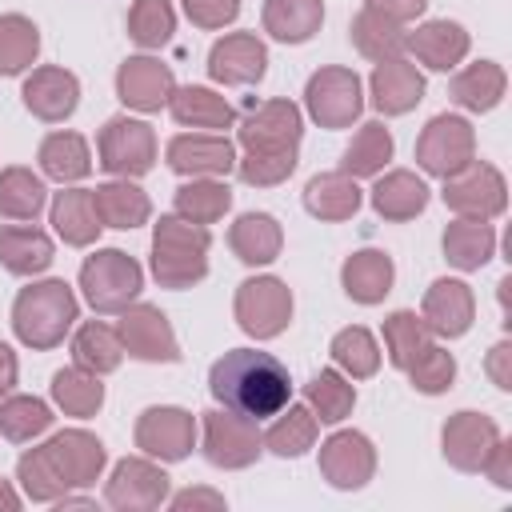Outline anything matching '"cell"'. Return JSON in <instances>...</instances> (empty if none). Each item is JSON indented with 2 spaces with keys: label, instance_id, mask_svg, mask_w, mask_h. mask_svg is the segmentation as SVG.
Returning <instances> with one entry per match:
<instances>
[{
  "label": "cell",
  "instance_id": "cell-1",
  "mask_svg": "<svg viewBox=\"0 0 512 512\" xmlns=\"http://www.w3.org/2000/svg\"><path fill=\"white\" fill-rule=\"evenodd\" d=\"M208 392L224 408H232V412H240V416L260 424V420L276 416L292 400V376L272 352L232 348L212 364Z\"/></svg>",
  "mask_w": 512,
  "mask_h": 512
},
{
  "label": "cell",
  "instance_id": "cell-2",
  "mask_svg": "<svg viewBox=\"0 0 512 512\" xmlns=\"http://www.w3.org/2000/svg\"><path fill=\"white\" fill-rule=\"evenodd\" d=\"M208 248L212 236L204 224H192L176 212L152 224V276L160 288H192L208 276Z\"/></svg>",
  "mask_w": 512,
  "mask_h": 512
},
{
  "label": "cell",
  "instance_id": "cell-3",
  "mask_svg": "<svg viewBox=\"0 0 512 512\" xmlns=\"http://www.w3.org/2000/svg\"><path fill=\"white\" fill-rule=\"evenodd\" d=\"M76 316H80V304L64 280H36L20 288L12 300V332L32 352L56 348L76 324Z\"/></svg>",
  "mask_w": 512,
  "mask_h": 512
},
{
  "label": "cell",
  "instance_id": "cell-4",
  "mask_svg": "<svg viewBox=\"0 0 512 512\" xmlns=\"http://www.w3.org/2000/svg\"><path fill=\"white\" fill-rule=\"evenodd\" d=\"M80 288H84V300L100 316H112V312H124L140 296L144 268L124 248H96L80 264Z\"/></svg>",
  "mask_w": 512,
  "mask_h": 512
},
{
  "label": "cell",
  "instance_id": "cell-5",
  "mask_svg": "<svg viewBox=\"0 0 512 512\" xmlns=\"http://www.w3.org/2000/svg\"><path fill=\"white\" fill-rule=\"evenodd\" d=\"M200 448L212 468L236 472V468H248L260 460L264 432L256 428V420H248L232 408H212V412H200Z\"/></svg>",
  "mask_w": 512,
  "mask_h": 512
},
{
  "label": "cell",
  "instance_id": "cell-6",
  "mask_svg": "<svg viewBox=\"0 0 512 512\" xmlns=\"http://www.w3.org/2000/svg\"><path fill=\"white\" fill-rule=\"evenodd\" d=\"M476 160V132L464 116H452V112H440L424 124V132L416 136V164L428 172V176H456L464 172L468 164Z\"/></svg>",
  "mask_w": 512,
  "mask_h": 512
},
{
  "label": "cell",
  "instance_id": "cell-7",
  "mask_svg": "<svg viewBox=\"0 0 512 512\" xmlns=\"http://www.w3.org/2000/svg\"><path fill=\"white\" fill-rule=\"evenodd\" d=\"M96 156H100L96 164L112 176H124V180L148 176L156 168V132L144 120L112 116L96 136Z\"/></svg>",
  "mask_w": 512,
  "mask_h": 512
},
{
  "label": "cell",
  "instance_id": "cell-8",
  "mask_svg": "<svg viewBox=\"0 0 512 512\" xmlns=\"http://www.w3.org/2000/svg\"><path fill=\"white\" fill-rule=\"evenodd\" d=\"M232 312H236V324L248 336L272 340L292 324V292L280 276H252L236 288Z\"/></svg>",
  "mask_w": 512,
  "mask_h": 512
},
{
  "label": "cell",
  "instance_id": "cell-9",
  "mask_svg": "<svg viewBox=\"0 0 512 512\" xmlns=\"http://www.w3.org/2000/svg\"><path fill=\"white\" fill-rule=\"evenodd\" d=\"M444 208L464 220H496L508 208V184L496 164L472 160L464 172L444 180Z\"/></svg>",
  "mask_w": 512,
  "mask_h": 512
},
{
  "label": "cell",
  "instance_id": "cell-10",
  "mask_svg": "<svg viewBox=\"0 0 512 512\" xmlns=\"http://www.w3.org/2000/svg\"><path fill=\"white\" fill-rule=\"evenodd\" d=\"M304 108L320 128H348L364 108L360 76L340 64L312 72L304 84Z\"/></svg>",
  "mask_w": 512,
  "mask_h": 512
},
{
  "label": "cell",
  "instance_id": "cell-11",
  "mask_svg": "<svg viewBox=\"0 0 512 512\" xmlns=\"http://www.w3.org/2000/svg\"><path fill=\"white\" fill-rule=\"evenodd\" d=\"M116 332H120V344L128 356L144 360V364H176L180 360V344H176V332L168 324V316L156 308V304H128L116 320Z\"/></svg>",
  "mask_w": 512,
  "mask_h": 512
},
{
  "label": "cell",
  "instance_id": "cell-12",
  "mask_svg": "<svg viewBox=\"0 0 512 512\" xmlns=\"http://www.w3.org/2000/svg\"><path fill=\"white\" fill-rule=\"evenodd\" d=\"M164 500H168V472L148 456H124L104 484V504L116 512H152Z\"/></svg>",
  "mask_w": 512,
  "mask_h": 512
},
{
  "label": "cell",
  "instance_id": "cell-13",
  "mask_svg": "<svg viewBox=\"0 0 512 512\" xmlns=\"http://www.w3.org/2000/svg\"><path fill=\"white\" fill-rule=\"evenodd\" d=\"M192 444H196V416L192 412L172 408V404L140 412V420H136V448L144 456L176 464V460H184L192 452Z\"/></svg>",
  "mask_w": 512,
  "mask_h": 512
},
{
  "label": "cell",
  "instance_id": "cell-14",
  "mask_svg": "<svg viewBox=\"0 0 512 512\" xmlns=\"http://www.w3.org/2000/svg\"><path fill=\"white\" fill-rule=\"evenodd\" d=\"M376 472V448L364 432L356 428H340L320 444V476L340 488V492H356L372 480Z\"/></svg>",
  "mask_w": 512,
  "mask_h": 512
},
{
  "label": "cell",
  "instance_id": "cell-15",
  "mask_svg": "<svg viewBox=\"0 0 512 512\" xmlns=\"http://www.w3.org/2000/svg\"><path fill=\"white\" fill-rule=\"evenodd\" d=\"M304 116L292 100H264L236 124V140L244 152H276V148H300Z\"/></svg>",
  "mask_w": 512,
  "mask_h": 512
},
{
  "label": "cell",
  "instance_id": "cell-16",
  "mask_svg": "<svg viewBox=\"0 0 512 512\" xmlns=\"http://www.w3.org/2000/svg\"><path fill=\"white\" fill-rule=\"evenodd\" d=\"M496 444H500L496 420L484 412H468V408L448 416V424L440 432V452L456 472H480Z\"/></svg>",
  "mask_w": 512,
  "mask_h": 512
},
{
  "label": "cell",
  "instance_id": "cell-17",
  "mask_svg": "<svg viewBox=\"0 0 512 512\" xmlns=\"http://www.w3.org/2000/svg\"><path fill=\"white\" fill-rule=\"evenodd\" d=\"M164 160L176 176H228L236 168V144L220 132H184L172 136L164 148Z\"/></svg>",
  "mask_w": 512,
  "mask_h": 512
},
{
  "label": "cell",
  "instance_id": "cell-18",
  "mask_svg": "<svg viewBox=\"0 0 512 512\" xmlns=\"http://www.w3.org/2000/svg\"><path fill=\"white\" fill-rule=\"evenodd\" d=\"M264 72H268V48L256 32H228L208 52V76L216 84L248 88V84H260Z\"/></svg>",
  "mask_w": 512,
  "mask_h": 512
},
{
  "label": "cell",
  "instance_id": "cell-19",
  "mask_svg": "<svg viewBox=\"0 0 512 512\" xmlns=\"http://www.w3.org/2000/svg\"><path fill=\"white\" fill-rule=\"evenodd\" d=\"M172 92H176V76L156 56H128L116 68V96H120V104H128L136 112H160V108H168Z\"/></svg>",
  "mask_w": 512,
  "mask_h": 512
},
{
  "label": "cell",
  "instance_id": "cell-20",
  "mask_svg": "<svg viewBox=\"0 0 512 512\" xmlns=\"http://www.w3.org/2000/svg\"><path fill=\"white\" fill-rule=\"evenodd\" d=\"M44 452H48V460L56 464V472L64 476L68 492H72V488H92V484L100 480L104 464H108L104 444H100L92 432H84V428H64V432H56V436L44 444Z\"/></svg>",
  "mask_w": 512,
  "mask_h": 512
},
{
  "label": "cell",
  "instance_id": "cell-21",
  "mask_svg": "<svg viewBox=\"0 0 512 512\" xmlns=\"http://www.w3.org/2000/svg\"><path fill=\"white\" fill-rule=\"evenodd\" d=\"M20 100L24 108L44 120V124H60L76 112L80 104V80L68 72V68H56V64H44V68H32V76L24 80L20 88Z\"/></svg>",
  "mask_w": 512,
  "mask_h": 512
},
{
  "label": "cell",
  "instance_id": "cell-22",
  "mask_svg": "<svg viewBox=\"0 0 512 512\" xmlns=\"http://www.w3.org/2000/svg\"><path fill=\"white\" fill-rule=\"evenodd\" d=\"M472 316H476V296L464 280H436L428 284L424 292V304H420V320L432 328V336H444V340H456L472 328Z\"/></svg>",
  "mask_w": 512,
  "mask_h": 512
},
{
  "label": "cell",
  "instance_id": "cell-23",
  "mask_svg": "<svg viewBox=\"0 0 512 512\" xmlns=\"http://www.w3.org/2000/svg\"><path fill=\"white\" fill-rule=\"evenodd\" d=\"M368 92H372V108L384 112V116H404L412 112L420 100H424V72L404 60V56H392V60H380L372 68V80H368Z\"/></svg>",
  "mask_w": 512,
  "mask_h": 512
},
{
  "label": "cell",
  "instance_id": "cell-24",
  "mask_svg": "<svg viewBox=\"0 0 512 512\" xmlns=\"http://www.w3.org/2000/svg\"><path fill=\"white\" fill-rule=\"evenodd\" d=\"M408 48H412V56H416L424 68H432V72H452V68L468 56L472 40H468V32H464L456 20H428V24H420V28L408 36Z\"/></svg>",
  "mask_w": 512,
  "mask_h": 512
},
{
  "label": "cell",
  "instance_id": "cell-25",
  "mask_svg": "<svg viewBox=\"0 0 512 512\" xmlns=\"http://www.w3.org/2000/svg\"><path fill=\"white\" fill-rule=\"evenodd\" d=\"M92 204H96V216L104 228H120V232H132L140 224H148L152 216V200L140 184L116 176L108 184H96L92 188Z\"/></svg>",
  "mask_w": 512,
  "mask_h": 512
},
{
  "label": "cell",
  "instance_id": "cell-26",
  "mask_svg": "<svg viewBox=\"0 0 512 512\" xmlns=\"http://www.w3.org/2000/svg\"><path fill=\"white\" fill-rule=\"evenodd\" d=\"M372 208L392 224L416 220L428 208V184L408 168H392L372 184Z\"/></svg>",
  "mask_w": 512,
  "mask_h": 512
},
{
  "label": "cell",
  "instance_id": "cell-27",
  "mask_svg": "<svg viewBox=\"0 0 512 512\" xmlns=\"http://www.w3.org/2000/svg\"><path fill=\"white\" fill-rule=\"evenodd\" d=\"M228 248L240 264L248 268H260V264H272L284 248V232L276 224V216L268 212H244L236 216V224L228 228Z\"/></svg>",
  "mask_w": 512,
  "mask_h": 512
},
{
  "label": "cell",
  "instance_id": "cell-28",
  "mask_svg": "<svg viewBox=\"0 0 512 512\" xmlns=\"http://www.w3.org/2000/svg\"><path fill=\"white\" fill-rule=\"evenodd\" d=\"M392 280H396V264L380 248H360L340 268V284L356 304H380L392 292Z\"/></svg>",
  "mask_w": 512,
  "mask_h": 512
},
{
  "label": "cell",
  "instance_id": "cell-29",
  "mask_svg": "<svg viewBox=\"0 0 512 512\" xmlns=\"http://www.w3.org/2000/svg\"><path fill=\"white\" fill-rule=\"evenodd\" d=\"M48 216H52L56 236H60L68 248H88V244H96V236H100V228H104L100 216H96V204H92V192H88V188H64V192H56Z\"/></svg>",
  "mask_w": 512,
  "mask_h": 512
},
{
  "label": "cell",
  "instance_id": "cell-30",
  "mask_svg": "<svg viewBox=\"0 0 512 512\" xmlns=\"http://www.w3.org/2000/svg\"><path fill=\"white\" fill-rule=\"evenodd\" d=\"M168 112H172V120L180 128H212V132H224V128L236 124V108L220 92H212L204 84L176 88L172 100H168Z\"/></svg>",
  "mask_w": 512,
  "mask_h": 512
},
{
  "label": "cell",
  "instance_id": "cell-31",
  "mask_svg": "<svg viewBox=\"0 0 512 512\" xmlns=\"http://www.w3.org/2000/svg\"><path fill=\"white\" fill-rule=\"evenodd\" d=\"M496 256V228L488 220H464L456 216L444 228V260L460 272H480Z\"/></svg>",
  "mask_w": 512,
  "mask_h": 512
},
{
  "label": "cell",
  "instance_id": "cell-32",
  "mask_svg": "<svg viewBox=\"0 0 512 512\" xmlns=\"http://www.w3.org/2000/svg\"><path fill=\"white\" fill-rule=\"evenodd\" d=\"M504 88H508V76L496 60H476L468 68H460L448 84V96L464 108V112H492L500 100H504Z\"/></svg>",
  "mask_w": 512,
  "mask_h": 512
},
{
  "label": "cell",
  "instance_id": "cell-33",
  "mask_svg": "<svg viewBox=\"0 0 512 512\" xmlns=\"http://www.w3.org/2000/svg\"><path fill=\"white\" fill-rule=\"evenodd\" d=\"M36 160H40V172L56 184H76L92 172V152L80 132H48L40 140Z\"/></svg>",
  "mask_w": 512,
  "mask_h": 512
},
{
  "label": "cell",
  "instance_id": "cell-34",
  "mask_svg": "<svg viewBox=\"0 0 512 512\" xmlns=\"http://www.w3.org/2000/svg\"><path fill=\"white\" fill-rule=\"evenodd\" d=\"M304 208L316 220H328V224L352 220L356 208H360V188L344 172H320V176H312L304 184Z\"/></svg>",
  "mask_w": 512,
  "mask_h": 512
},
{
  "label": "cell",
  "instance_id": "cell-35",
  "mask_svg": "<svg viewBox=\"0 0 512 512\" xmlns=\"http://www.w3.org/2000/svg\"><path fill=\"white\" fill-rule=\"evenodd\" d=\"M324 24V0H264V32L280 44H304Z\"/></svg>",
  "mask_w": 512,
  "mask_h": 512
},
{
  "label": "cell",
  "instance_id": "cell-36",
  "mask_svg": "<svg viewBox=\"0 0 512 512\" xmlns=\"http://www.w3.org/2000/svg\"><path fill=\"white\" fill-rule=\"evenodd\" d=\"M0 264L12 276H36L52 264V240L48 232L32 224H4L0 228Z\"/></svg>",
  "mask_w": 512,
  "mask_h": 512
},
{
  "label": "cell",
  "instance_id": "cell-37",
  "mask_svg": "<svg viewBox=\"0 0 512 512\" xmlns=\"http://www.w3.org/2000/svg\"><path fill=\"white\" fill-rule=\"evenodd\" d=\"M348 36H352V44H356V52L360 56H368V60H392V56H400L404 48H408V36H404V24H396V20H388L384 12H376V8H360L356 16H352V28H348Z\"/></svg>",
  "mask_w": 512,
  "mask_h": 512
},
{
  "label": "cell",
  "instance_id": "cell-38",
  "mask_svg": "<svg viewBox=\"0 0 512 512\" xmlns=\"http://www.w3.org/2000/svg\"><path fill=\"white\" fill-rule=\"evenodd\" d=\"M172 208H176V216L208 228V224H216L232 208V188L220 176H192L188 184L176 188Z\"/></svg>",
  "mask_w": 512,
  "mask_h": 512
},
{
  "label": "cell",
  "instance_id": "cell-39",
  "mask_svg": "<svg viewBox=\"0 0 512 512\" xmlns=\"http://www.w3.org/2000/svg\"><path fill=\"white\" fill-rule=\"evenodd\" d=\"M316 428H320V420L312 416L308 404H284L276 412L272 428L264 432V448L280 460H296L316 444Z\"/></svg>",
  "mask_w": 512,
  "mask_h": 512
},
{
  "label": "cell",
  "instance_id": "cell-40",
  "mask_svg": "<svg viewBox=\"0 0 512 512\" xmlns=\"http://www.w3.org/2000/svg\"><path fill=\"white\" fill-rule=\"evenodd\" d=\"M396 144H392V132L380 124V120H368L360 124V132L352 136V144L344 148V160H340V172L352 176V180H368V176H380L384 164L392 160Z\"/></svg>",
  "mask_w": 512,
  "mask_h": 512
},
{
  "label": "cell",
  "instance_id": "cell-41",
  "mask_svg": "<svg viewBox=\"0 0 512 512\" xmlns=\"http://www.w3.org/2000/svg\"><path fill=\"white\" fill-rule=\"evenodd\" d=\"M44 204H48V188L32 168L12 164V168L0 172V216L4 220L28 224L44 212Z\"/></svg>",
  "mask_w": 512,
  "mask_h": 512
},
{
  "label": "cell",
  "instance_id": "cell-42",
  "mask_svg": "<svg viewBox=\"0 0 512 512\" xmlns=\"http://www.w3.org/2000/svg\"><path fill=\"white\" fill-rule=\"evenodd\" d=\"M72 360L96 376H108L120 368L124 360V344H120V332L112 324H100V320H88L76 328L72 336Z\"/></svg>",
  "mask_w": 512,
  "mask_h": 512
},
{
  "label": "cell",
  "instance_id": "cell-43",
  "mask_svg": "<svg viewBox=\"0 0 512 512\" xmlns=\"http://www.w3.org/2000/svg\"><path fill=\"white\" fill-rule=\"evenodd\" d=\"M52 404H56L64 416L88 420V416H96L100 404H104V384H100L96 372H88V368H80V364L60 368V372L52 376Z\"/></svg>",
  "mask_w": 512,
  "mask_h": 512
},
{
  "label": "cell",
  "instance_id": "cell-44",
  "mask_svg": "<svg viewBox=\"0 0 512 512\" xmlns=\"http://www.w3.org/2000/svg\"><path fill=\"white\" fill-rule=\"evenodd\" d=\"M304 400H308V408L320 424H340L356 404V388L340 368H320L304 384Z\"/></svg>",
  "mask_w": 512,
  "mask_h": 512
},
{
  "label": "cell",
  "instance_id": "cell-45",
  "mask_svg": "<svg viewBox=\"0 0 512 512\" xmlns=\"http://www.w3.org/2000/svg\"><path fill=\"white\" fill-rule=\"evenodd\" d=\"M36 56H40V28L20 12L0 16V76H20L24 68L36 64Z\"/></svg>",
  "mask_w": 512,
  "mask_h": 512
},
{
  "label": "cell",
  "instance_id": "cell-46",
  "mask_svg": "<svg viewBox=\"0 0 512 512\" xmlns=\"http://www.w3.org/2000/svg\"><path fill=\"white\" fill-rule=\"evenodd\" d=\"M428 344H436V340H432V328H428L416 312L400 308V312H392V316L384 320V348H388L392 368L408 372V368H412V360H416Z\"/></svg>",
  "mask_w": 512,
  "mask_h": 512
},
{
  "label": "cell",
  "instance_id": "cell-47",
  "mask_svg": "<svg viewBox=\"0 0 512 512\" xmlns=\"http://www.w3.org/2000/svg\"><path fill=\"white\" fill-rule=\"evenodd\" d=\"M328 356H332V364H336L348 380H368V376L380 368V348H376L372 332L360 328V324L340 328V332L332 336V344H328Z\"/></svg>",
  "mask_w": 512,
  "mask_h": 512
},
{
  "label": "cell",
  "instance_id": "cell-48",
  "mask_svg": "<svg viewBox=\"0 0 512 512\" xmlns=\"http://www.w3.org/2000/svg\"><path fill=\"white\" fill-rule=\"evenodd\" d=\"M52 408L40 396H4L0 404V436L12 444H28L52 428Z\"/></svg>",
  "mask_w": 512,
  "mask_h": 512
},
{
  "label": "cell",
  "instance_id": "cell-49",
  "mask_svg": "<svg viewBox=\"0 0 512 512\" xmlns=\"http://www.w3.org/2000/svg\"><path fill=\"white\" fill-rule=\"evenodd\" d=\"M16 480H20L24 496L36 500V504H56V500L68 492V484H64V476L56 472V464L48 460L44 444H40V448H28V452L16 460Z\"/></svg>",
  "mask_w": 512,
  "mask_h": 512
},
{
  "label": "cell",
  "instance_id": "cell-50",
  "mask_svg": "<svg viewBox=\"0 0 512 512\" xmlns=\"http://www.w3.org/2000/svg\"><path fill=\"white\" fill-rule=\"evenodd\" d=\"M176 32V8L172 0H136L128 8V36L140 48H164Z\"/></svg>",
  "mask_w": 512,
  "mask_h": 512
},
{
  "label": "cell",
  "instance_id": "cell-51",
  "mask_svg": "<svg viewBox=\"0 0 512 512\" xmlns=\"http://www.w3.org/2000/svg\"><path fill=\"white\" fill-rule=\"evenodd\" d=\"M300 148H276V152H244L236 156V176L252 188H272L296 172Z\"/></svg>",
  "mask_w": 512,
  "mask_h": 512
},
{
  "label": "cell",
  "instance_id": "cell-52",
  "mask_svg": "<svg viewBox=\"0 0 512 512\" xmlns=\"http://www.w3.org/2000/svg\"><path fill=\"white\" fill-rule=\"evenodd\" d=\"M408 380H412V388L424 392V396H440V392H448L452 380H456V360H452V352L440 348V344H428V348L412 360Z\"/></svg>",
  "mask_w": 512,
  "mask_h": 512
},
{
  "label": "cell",
  "instance_id": "cell-53",
  "mask_svg": "<svg viewBox=\"0 0 512 512\" xmlns=\"http://www.w3.org/2000/svg\"><path fill=\"white\" fill-rule=\"evenodd\" d=\"M180 4H184V16L204 32H216L240 16V0H180Z\"/></svg>",
  "mask_w": 512,
  "mask_h": 512
},
{
  "label": "cell",
  "instance_id": "cell-54",
  "mask_svg": "<svg viewBox=\"0 0 512 512\" xmlns=\"http://www.w3.org/2000/svg\"><path fill=\"white\" fill-rule=\"evenodd\" d=\"M484 372L492 376V384L496 388H512V344L508 340H500V344H492V352H488V360H484Z\"/></svg>",
  "mask_w": 512,
  "mask_h": 512
},
{
  "label": "cell",
  "instance_id": "cell-55",
  "mask_svg": "<svg viewBox=\"0 0 512 512\" xmlns=\"http://www.w3.org/2000/svg\"><path fill=\"white\" fill-rule=\"evenodd\" d=\"M480 472H488V480H492L496 488H512V444L500 440V444L492 448V456L484 460Z\"/></svg>",
  "mask_w": 512,
  "mask_h": 512
},
{
  "label": "cell",
  "instance_id": "cell-56",
  "mask_svg": "<svg viewBox=\"0 0 512 512\" xmlns=\"http://www.w3.org/2000/svg\"><path fill=\"white\" fill-rule=\"evenodd\" d=\"M172 512H188V508H224V496L220 492H212V488H184V492H176L172 500Z\"/></svg>",
  "mask_w": 512,
  "mask_h": 512
},
{
  "label": "cell",
  "instance_id": "cell-57",
  "mask_svg": "<svg viewBox=\"0 0 512 512\" xmlns=\"http://www.w3.org/2000/svg\"><path fill=\"white\" fill-rule=\"evenodd\" d=\"M368 8H376V12H384L388 20H396V24H408V20H416L424 8H428V0H364Z\"/></svg>",
  "mask_w": 512,
  "mask_h": 512
},
{
  "label": "cell",
  "instance_id": "cell-58",
  "mask_svg": "<svg viewBox=\"0 0 512 512\" xmlns=\"http://www.w3.org/2000/svg\"><path fill=\"white\" fill-rule=\"evenodd\" d=\"M16 376H20V364H16V352L0 340V396H8L16 388Z\"/></svg>",
  "mask_w": 512,
  "mask_h": 512
},
{
  "label": "cell",
  "instance_id": "cell-59",
  "mask_svg": "<svg viewBox=\"0 0 512 512\" xmlns=\"http://www.w3.org/2000/svg\"><path fill=\"white\" fill-rule=\"evenodd\" d=\"M0 508H4V512H16V508H20V496H16V488H12L8 480H0Z\"/></svg>",
  "mask_w": 512,
  "mask_h": 512
}]
</instances>
